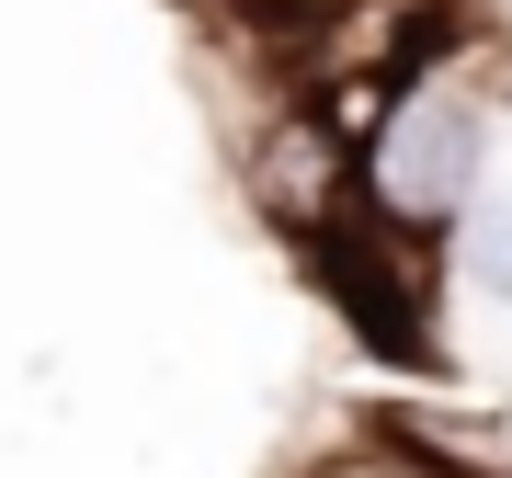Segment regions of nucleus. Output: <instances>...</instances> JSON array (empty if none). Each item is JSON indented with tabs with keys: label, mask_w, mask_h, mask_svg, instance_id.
I'll return each mask as SVG.
<instances>
[{
	"label": "nucleus",
	"mask_w": 512,
	"mask_h": 478,
	"mask_svg": "<svg viewBox=\"0 0 512 478\" xmlns=\"http://www.w3.org/2000/svg\"><path fill=\"white\" fill-rule=\"evenodd\" d=\"M490 137H501V46L444 35L365 137V217L444 251L467 228V205L490 194Z\"/></svg>",
	"instance_id": "f257e3e1"
},
{
	"label": "nucleus",
	"mask_w": 512,
	"mask_h": 478,
	"mask_svg": "<svg viewBox=\"0 0 512 478\" xmlns=\"http://www.w3.org/2000/svg\"><path fill=\"white\" fill-rule=\"evenodd\" d=\"M239 183H251V205L296 239V251H319V239L353 228V205H365V160H353V137H330V114L274 103L262 126H239Z\"/></svg>",
	"instance_id": "f03ea898"
},
{
	"label": "nucleus",
	"mask_w": 512,
	"mask_h": 478,
	"mask_svg": "<svg viewBox=\"0 0 512 478\" xmlns=\"http://www.w3.org/2000/svg\"><path fill=\"white\" fill-rule=\"evenodd\" d=\"M444 274H456L467 296H490V308H512V194L467 205V228L444 239Z\"/></svg>",
	"instance_id": "7ed1b4c3"
},
{
	"label": "nucleus",
	"mask_w": 512,
	"mask_h": 478,
	"mask_svg": "<svg viewBox=\"0 0 512 478\" xmlns=\"http://www.w3.org/2000/svg\"><path fill=\"white\" fill-rule=\"evenodd\" d=\"M365 0H239V23L262 35V57H285V46H308V35H330V23H353Z\"/></svg>",
	"instance_id": "20e7f679"
}]
</instances>
